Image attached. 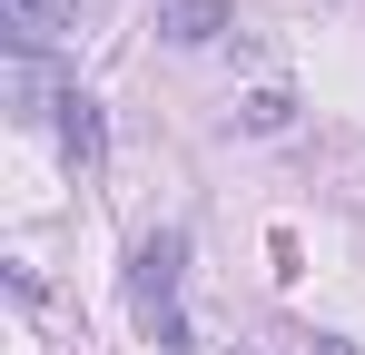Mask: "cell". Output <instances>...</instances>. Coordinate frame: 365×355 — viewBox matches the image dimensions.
I'll return each instance as SVG.
<instances>
[{
    "label": "cell",
    "mask_w": 365,
    "mask_h": 355,
    "mask_svg": "<svg viewBox=\"0 0 365 355\" xmlns=\"http://www.w3.org/2000/svg\"><path fill=\"white\" fill-rule=\"evenodd\" d=\"M227 30H237L227 0H168V10H158V40H178V50H207V40H227Z\"/></svg>",
    "instance_id": "3"
},
{
    "label": "cell",
    "mask_w": 365,
    "mask_h": 355,
    "mask_svg": "<svg viewBox=\"0 0 365 355\" xmlns=\"http://www.w3.org/2000/svg\"><path fill=\"white\" fill-rule=\"evenodd\" d=\"M79 30V0H0V40L10 50H60Z\"/></svg>",
    "instance_id": "2"
},
{
    "label": "cell",
    "mask_w": 365,
    "mask_h": 355,
    "mask_svg": "<svg viewBox=\"0 0 365 355\" xmlns=\"http://www.w3.org/2000/svg\"><path fill=\"white\" fill-rule=\"evenodd\" d=\"M60 148L79 158V168H99V148H109V138H99V99H79V89H60Z\"/></svg>",
    "instance_id": "4"
},
{
    "label": "cell",
    "mask_w": 365,
    "mask_h": 355,
    "mask_svg": "<svg viewBox=\"0 0 365 355\" xmlns=\"http://www.w3.org/2000/svg\"><path fill=\"white\" fill-rule=\"evenodd\" d=\"M306 355H356V346H346V336H316V346H306Z\"/></svg>",
    "instance_id": "6"
},
{
    "label": "cell",
    "mask_w": 365,
    "mask_h": 355,
    "mask_svg": "<svg viewBox=\"0 0 365 355\" xmlns=\"http://www.w3.org/2000/svg\"><path fill=\"white\" fill-rule=\"evenodd\" d=\"M287 118H297V99H287V89H247V99H237V128H257V138H277Z\"/></svg>",
    "instance_id": "5"
},
{
    "label": "cell",
    "mask_w": 365,
    "mask_h": 355,
    "mask_svg": "<svg viewBox=\"0 0 365 355\" xmlns=\"http://www.w3.org/2000/svg\"><path fill=\"white\" fill-rule=\"evenodd\" d=\"M178 277H187V227H158L128 247V296H138V326L158 336V346H197L178 316Z\"/></svg>",
    "instance_id": "1"
}]
</instances>
